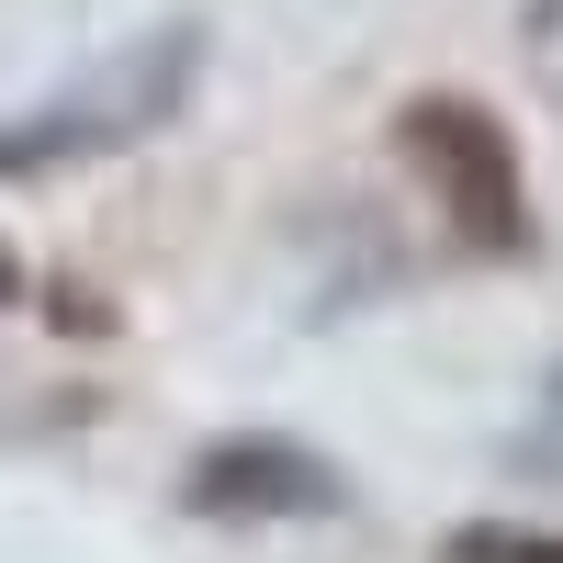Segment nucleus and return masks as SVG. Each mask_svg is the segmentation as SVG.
Returning <instances> with one entry per match:
<instances>
[{
  "label": "nucleus",
  "mask_w": 563,
  "mask_h": 563,
  "mask_svg": "<svg viewBox=\"0 0 563 563\" xmlns=\"http://www.w3.org/2000/svg\"><path fill=\"white\" fill-rule=\"evenodd\" d=\"M406 169L429 180V203L462 225L474 249H519L530 238V192H519V147H507V124L485 102H462V90H417L406 124H395Z\"/></svg>",
  "instance_id": "2"
},
{
  "label": "nucleus",
  "mask_w": 563,
  "mask_h": 563,
  "mask_svg": "<svg viewBox=\"0 0 563 563\" xmlns=\"http://www.w3.org/2000/svg\"><path fill=\"white\" fill-rule=\"evenodd\" d=\"M203 57H214L203 23H147L135 45H113L102 68H79V79L45 90V102L0 113V180L90 169V158H124V147H147V135H169L192 113V90H203Z\"/></svg>",
  "instance_id": "1"
},
{
  "label": "nucleus",
  "mask_w": 563,
  "mask_h": 563,
  "mask_svg": "<svg viewBox=\"0 0 563 563\" xmlns=\"http://www.w3.org/2000/svg\"><path fill=\"white\" fill-rule=\"evenodd\" d=\"M451 563H563V541H530V530H462Z\"/></svg>",
  "instance_id": "4"
},
{
  "label": "nucleus",
  "mask_w": 563,
  "mask_h": 563,
  "mask_svg": "<svg viewBox=\"0 0 563 563\" xmlns=\"http://www.w3.org/2000/svg\"><path fill=\"white\" fill-rule=\"evenodd\" d=\"M180 496L203 507V519H327L339 507V474L305 451V440H214Z\"/></svg>",
  "instance_id": "3"
}]
</instances>
